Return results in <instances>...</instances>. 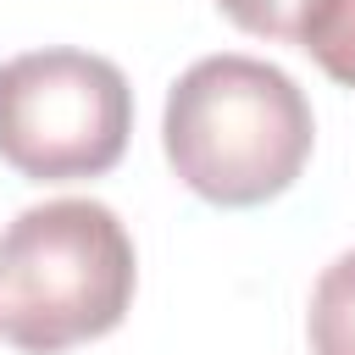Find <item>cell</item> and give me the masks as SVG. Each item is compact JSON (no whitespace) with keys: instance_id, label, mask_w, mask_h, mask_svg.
Returning a JSON list of instances; mask_svg holds the SVG:
<instances>
[{"instance_id":"cell-1","label":"cell","mask_w":355,"mask_h":355,"mask_svg":"<svg viewBox=\"0 0 355 355\" xmlns=\"http://www.w3.org/2000/svg\"><path fill=\"white\" fill-rule=\"evenodd\" d=\"M316 144L305 89L261 55H200L161 111V150L183 189L222 211H250L294 189Z\"/></svg>"},{"instance_id":"cell-2","label":"cell","mask_w":355,"mask_h":355,"mask_svg":"<svg viewBox=\"0 0 355 355\" xmlns=\"http://www.w3.org/2000/svg\"><path fill=\"white\" fill-rule=\"evenodd\" d=\"M139 255L100 200H44L0 233V338L22 355H61L122 327Z\"/></svg>"},{"instance_id":"cell-3","label":"cell","mask_w":355,"mask_h":355,"mask_svg":"<svg viewBox=\"0 0 355 355\" xmlns=\"http://www.w3.org/2000/svg\"><path fill=\"white\" fill-rule=\"evenodd\" d=\"M133 133V89L116 61L72 44L0 61V161L33 183L100 178Z\"/></svg>"},{"instance_id":"cell-4","label":"cell","mask_w":355,"mask_h":355,"mask_svg":"<svg viewBox=\"0 0 355 355\" xmlns=\"http://www.w3.org/2000/svg\"><path fill=\"white\" fill-rule=\"evenodd\" d=\"M311 355H355V250L322 266L305 311Z\"/></svg>"},{"instance_id":"cell-5","label":"cell","mask_w":355,"mask_h":355,"mask_svg":"<svg viewBox=\"0 0 355 355\" xmlns=\"http://www.w3.org/2000/svg\"><path fill=\"white\" fill-rule=\"evenodd\" d=\"M333 83L355 89V0H311L294 39Z\"/></svg>"},{"instance_id":"cell-6","label":"cell","mask_w":355,"mask_h":355,"mask_svg":"<svg viewBox=\"0 0 355 355\" xmlns=\"http://www.w3.org/2000/svg\"><path fill=\"white\" fill-rule=\"evenodd\" d=\"M222 6V17L233 22V28H244V33H255V39H300V17H305V6L311 0H216Z\"/></svg>"}]
</instances>
